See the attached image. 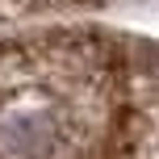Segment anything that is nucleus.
<instances>
[{"label": "nucleus", "mask_w": 159, "mask_h": 159, "mask_svg": "<svg viewBox=\"0 0 159 159\" xmlns=\"http://www.w3.org/2000/svg\"><path fill=\"white\" fill-rule=\"evenodd\" d=\"M130 59L101 34L55 30L0 42V159H126Z\"/></svg>", "instance_id": "nucleus-1"}, {"label": "nucleus", "mask_w": 159, "mask_h": 159, "mask_svg": "<svg viewBox=\"0 0 159 159\" xmlns=\"http://www.w3.org/2000/svg\"><path fill=\"white\" fill-rule=\"evenodd\" d=\"M130 92H134V143H130V155L138 147H147V143L159 155V75H155L151 88H143L130 75Z\"/></svg>", "instance_id": "nucleus-2"}]
</instances>
